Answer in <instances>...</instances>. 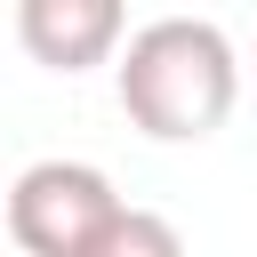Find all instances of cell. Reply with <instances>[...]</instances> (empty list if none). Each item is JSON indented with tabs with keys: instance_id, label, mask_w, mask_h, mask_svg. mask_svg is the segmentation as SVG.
I'll return each instance as SVG.
<instances>
[{
	"instance_id": "6da1fadb",
	"label": "cell",
	"mask_w": 257,
	"mask_h": 257,
	"mask_svg": "<svg viewBox=\"0 0 257 257\" xmlns=\"http://www.w3.org/2000/svg\"><path fill=\"white\" fill-rule=\"evenodd\" d=\"M233 96H241V64H233V40L209 16H153L145 32H128L120 112L153 145H201V137H217L225 112H233Z\"/></svg>"
},
{
	"instance_id": "7a4b0ae2",
	"label": "cell",
	"mask_w": 257,
	"mask_h": 257,
	"mask_svg": "<svg viewBox=\"0 0 257 257\" xmlns=\"http://www.w3.org/2000/svg\"><path fill=\"white\" fill-rule=\"evenodd\" d=\"M128 201L112 193L104 169H88V161H32L8 185V241L24 257H88L96 233Z\"/></svg>"
},
{
	"instance_id": "3957f363",
	"label": "cell",
	"mask_w": 257,
	"mask_h": 257,
	"mask_svg": "<svg viewBox=\"0 0 257 257\" xmlns=\"http://www.w3.org/2000/svg\"><path fill=\"white\" fill-rule=\"evenodd\" d=\"M16 40L48 72H88V64L112 56L120 8L112 0H16Z\"/></svg>"
},
{
	"instance_id": "277c9868",
	"label": "cell",
	"mask_w": 257,
	"mask_h": 257,
	"mask_svg": "<svg viewBox=\"0 0 257 257\" xmlns=\"http://www.w3.org/2000/svg\"><path fill=\"white\" fill-rule=\"evenodd\" d=\"M88 257H185V233H177L161 209H120V217L96 233Z\"/></svg>"
}]
</instances>
